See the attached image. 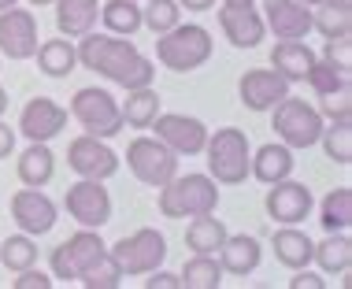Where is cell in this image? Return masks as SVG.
Wrapping results in <instances>:
<instances>
[{"label": "cell", "mask_w": 352, "mask_h": 289, "mask_svg": "<svg viewBox=\"0 0 352 289\" xmlns=\"http://www.w3.org/2000/svg\"><path fill=\"white\" fill-rule=\"evenodd\" d=\"M74 52H78V63L85 71L122 85V89H141V85H152V78H156V63L130 37H116L108 30L104 34L89 30L78 37Z\"/></svg>", "instance_id": "6da1fadb"}, {"label": "cell", "mask_w": 352, "mask_h": 289, "mask_svg": "<svg viewBox=\"0 0 352 289\" xmlns=\"http://www.w3.org/2000/svg\"><path fill=\"white\" fill-rule=\"evenodd\" d=\"M156 208L164 219H193L219 208V182L212 175H175L160 186Z\"/></svg>", "instance_id": "7a4b0ae2"}, {"label": "cell", "mask_w": 352, "mask_h": 289, "mask_svg": "<svg viewBox=\"0 0 352 289\" xmlns=\"http://www.w3.org/2000/svg\"><path fill=\"white\" fill-rule=\"evenodd\" d=\"M204 156H208V175L219 186H241L249 178V160H252L249 133L241 127H223V130L208 133Z\"/></svg>", "instance_id": "3957f363"}, {"label": "cell", "mask_w": 352, "mask_h": 289, "mask_svg": "<svg viewBox=\"0 0 352 289\" xmlns=\"http://www.w3.org/2000/svg\"><path fill=\"white\" fill-rule=\"evenodd\" d=\"M212 34L197 23H178L170 26L167 34L156 37V60L175 74H189L201 71V67L212 60Z\"/></svg>", "instance_id": "277c9868"}, {"label": "cell", "mask_w": 352, "mask_h": 289, "mask_svg": "<svg viewBox=\"0 0 352 289\" xmlns=\"http://www.w3.org/2000/svg\"><path fill=\"white\" fill-rule=\"evenodd\" d=\"M271 122H274L278 141L289 144L293 152L319 144V133H322V127H327V119L319 115L316 104L300 100V96H293V93L282 96V100L271 108Z\"/></svg>", "instance_id": "5b68a950"}, {"label": "cell", "mask_w": 352, "mask_h": 289, "mask_svg": "<svg viewBox=\"0 0 352 289\" xmlns=\"http://www.w3.org/2000/svg\"><path fill=\"white\" fill-rule=\"evenodd\" d=\"M67 111H71V119L78 122L85 133H93V138L108 141V138H116V133L126 130L122 111H119V100L108 89H97V85H85V89L74 93Z\"/></svg>", "instance_id": "8992f818"}, {"label": "cell", "mask_w": 352, "mask_h": 289, "mask_svg": "<svg viewBox=\"0 0 352 289\" xmlns=\"http://www.w3.org/2000/svg\"><path fill=\"white\" fill-rule=\"evenodd\" d=\"M108 253L116 256V264L122 267L126 278H141L156 267H164L167 259V237L152 226H141L134 230L130 237H119L116 245H108Z\"/></svg>", "instance_id": "52a82bcc"}, {"label": "cell", "mask_w": 352, "mask_h": 289, "mask_svg": "<svg viewBox=\"0 0 352 289\" xmlns=\"http://www.w3.org/2000/svg\"><path fill=\"white\" fill-rule=\"evenodd\" d=\"M126 167L141 186H167L178 175V156L160 138H134L126 144Z\"/></svg>", "instance_id": "ba28073f"}, {"label": "cell", "mask_w": 352, "mask_h": 289, "mask_svg": "<svg viewBox=\"0 0 352 289\" xmlns=\"http://www.w3.org/2000/svg\"><path fill=\"white\" fill-rule=\"evenodd\" d=\"M104 253H108V245H104L100 230L82 226L78 234H71L67 241H60V245L52 248V256H49L52 278H60V282H78V275Z\"/></svg>", "instance_id": "9c48e42d"}, {"label": "cell", "mask_w": 352, "mask_h": 289, "mask_svg": "<svg viewBox=\"0 0 352 289\" xmlns=\"http://www.w3.org/2000/svg\"><path fill=\"white\" fill-rule=\"evenodd\" d=\"M63 211L85 230H100L111 223V193L104 189L100 178H78L63 193Z\"/></svg>", "instance_id": "30bf717a"}, {"label": "cell", "mask_w": 352, "mask_h": 289, "mask_svg": "<svg viewBox=\"0 0 352 289\" xmlns=\"http://www.w3.org/2000/svg\"><path fill=\"white\" fill-rule=\"evenodd\" d=\"M152 130H156L152 138L164 141L178 160L182 156H201L208 133H212L201 119H193V115H178V111H160L156 119H152Z\"/></svg>", "instance_id": "8fae6325"}, {"label": "cell", "mask_w": 352, "mask_h": 289, "mask_svg": "<svg viewBox=\"0 0 352 289\" xmlns=\"http://www.w3.org/2000/svg\"><path fill=\"white\" fill-rule=\"evenodd\" d=\"M67 167L78 178H100L108 182L119 171V152L111 149L104 138H93V133H82L67 144Z\"/></svg>", "instance_id": "7c38bea8"}, {"label": "cell", "mask_w": 352, "mask_h": 289, "mask_svg": "<svg viewBox=\"0 0 352 289\" xmlns=\"http://www.w3.org/2000/svg\"><path fill=\"white\" fill-rule=\"evenodd\" d=\"M37 19L34 12H26V8H4L0 12V56L4 60H15V63H23V60H34V52H37Z\"/></svg>", "instance_id": "4fadbf2b"}, {"label": "cell", "mask_w": 352, "mask_h": 289, "mask_svg": "<svg viewBox=\"0 0 352 289\" xmlns=\"http://www.w3.org/2000/svg\"><path fill=\"white\" fill-rule=\"evenodd\" d=\"M263 208H267V215L278 226H300L304 219L311 215V208H316V197H311V189L304 186V182L282 178V182H274V186H267Z\"/></svg>", "instance_id": "5bb4252c"}, {"label": "cell", "mask_w": 352, "mask_h": 289, "mask_svg": "<svg viewBox=\"0 0 352 289\" xmlns=\"http://www.w3.org/2000/svg\"><path fill=\"white\" fill-rule=\"evenodd\" d=\"M12 219H15V226L23 230V234L41 237V234H49V230L56 226L60 208H56V200L49 197V193L26 186V189H19L12 197Z\"/></svg>", "instance_id": "9a60e30c"}, {"label": "cell", "mask_w": 352, "mask_h": 289, "mask_svg": "<svg viewBox=\"0 0 352 289\" xmlns=\"http://www.w3.org/2000/svg\"><path fill=\"white\" fill-rule=\"evenodd\" d=\"M67 119H71V111L63 108L60 100H52V96H34V100H26L23 115H19V133H23L26 141H52L63 133Z\"/></svg>", "instance_id": "2e32d148"}, {"label": "cell", "mask_w": 352, "mask_h": 289, "mask_svg": "<svg viewBox=\"0 0 352 289\" xmlns=\"http://www.w3.org/2000/svg\"><path fill=\"white\" fill-rule=\"evenodd\" d=\"M260 15L274 41H300L311 34V8L300 0H260Z\"/></svg>", "instance_id": "e0dca14e"}, {"label": "cell", "mask_w": 352, "mask_h": 289, "mask_svg": "<svg viewBox=\"0 0 352 289\" xmlns=\"http://www.w3.org/2000/svg\"><path fill=\"white\" fill-rule=\"evenodd\" d=\"M237 96H241V104L249 111H271L282 96H289V82L274 67H252L237 82Z\"/></svg>", "instance_id": "ac0fdd59"}, {"label": "cell", "mask_w": 352, "mask_h": 289, "mask_svg": "<svg viewBox=\"0 0 352 289\" xmlns=\"http://www.w3.org/2000/svg\"><path fill=\"white\" fill-rule=\"evenodd\" d=\"M219 26H223L226 41L234 48H256L267 37V26H263V15L256 4H223L219 8Z\"/></svg>", "instance_id": "d6986e66"}, {"label": "cell", "mask_w": 352, "mask_h": 289, "mask_svg": "<svg viewBox=\"0 0 352 289\" xmlns=\"http://www.w3.org/2000/svg\"><path fill=\"white\" fill-rule=\"evenodd\" d=\"M215 259H219V267H223V275L245 278V275H252L256 267H260L263 248H260V241H256L252 234H226V241L219 245Z\"/></svg>", "instance_id": "ffe728a7"}, {"label": "cell", "mask_w": 352, "mask_h": 289, "mask_svg": "<svg viewBox=\"0 0 352 289\" xmlns=\"http://www.w3.org/2000/svg\"><path fill=\"white\" fill-rule=\"evenodd\" d=\"M293 167H297L293 149L282 144V141L260 144V149L252 152V160H249V175L256 182H263V186H274V182H282V178H293Z\"/></svg>", "instance_id": "44dd1931"}, {"label": "cell", "mask_w": 352, "mask_h": 289, "mask_svg": "<svg viewBox=\"0 0 352 289\" xmlns=\"http://www.w3.org/2000/svg\"><path fill=\"white\" fill-rule=\"evenodd\" d=\"M316 48H311L308 41H274V52H271V67L282 74L285 82H304L311 71V63H316Z\"/></svg>", "instance_id": "7402d4cb"}, {"label": "cell", "mask_w": 352, "mask_h": 289, "mask_svg": "<svg viewBox=\"0 0 352 289\" xmlns=\"http://www.w3.org/2000/svg\"><path fill=\"white\" fill-rule=\"evenodd\" d=\"M56 4V30L60 37H82L97 26L100 0H52Z\"/></svg>", "instance_id": "603a6c76"}, {"label": "cell", "mask_w": 352, "mask_h": 289, "mask_svg": "<svg viewBox=\"0 0 352 289\" xmlns=\"http://www.w3.org/2000/svg\"><path fill=\"white\" fill-rule=\"evenodd\" d=\"M19 182L23 186H34V189H45L56 175V156L49 149V141H30L19 156Z\"/></svg>", "instance_id": "cb8c5ba5"}, {"label": "cell", "mask_w": 352, "mask_h": 289, "mask_svg": "<svg viewBox=\"0 0 352 289\" xmlns=\"http://www.w3.org/2000/svg\"><path fill=\"white\" fill-rule=\"evenodd\" d=\"M271 248H274V259H278L282 267L300 271V267L311 264V248H316V241L304 234V230H297V226H282L278 234L271 237Z\"/></svg>", "instance_id": "d4e9b609"}, {"label": "cell", "mask_w": 352, "mask_h": 289, "mask_svg": "<svg viewBox=\"0 0 352 289\" xmlns=\"http://www.w3.org/2000/svg\"><path fill=\"white\" fill-rule=\"evenodd\" d=\"M230 230L223 226V219H215V211H208V215H193L186 226V248L193 256H215L219 245L226 241Z\"/></svg>", "instance_id": "484cf974"}, {"label": "cell", "mask_w": 352, "mask_h": 289, "mask_svg": "<svg viewBox=\"0 0 352 289\" xmlns=\"http://www.w3.org/2000/svg\"><path fill=\"white\" fill-rule=\"evenodd\" d=\"M311 264H319L322 275H349L352 267V237L349 230H338V234H327L311 248Z\"/></svg>", "instance_id": "4316f807"}, {"label": "cell", "mask_w": 352, "mask_h": 289, "mask_svg": "<svg viewBox=\"0 0 352 289\" xmlns=\"http://www.w3.org/2000/svg\"><path fill=\"white\" fill-rule=\"evenodd\" d=\"M34 56H37L41 74H49V78H67V74H74V67H78V52H74L71 37H52V41H41Z\"/></svg>", "instance_id": "83f0119b"}, {"label": "cell", "mask_w": 352, "mask_h": 289, "mask_svg": "<svg viewBox=\"0 0 352 289\" xmlns=\"http://www.w3.org/2000/svg\"><path fill=\"white\" fill-rule=\"evenodd\" d=\"M122 122L130 130H148L152 119L160 115V93L152 85H141V89H126V100L119 104Z\"/></svg>", "instance_id": "f1b7e54d"}, {"label": "cell", "mask_w": 352, "mask_h": 289, "mask_svg": "<svg viewBox=\"0 0 352 289\" xmlns=\"http://www.w3.org/2000/svg\"><path fill=\"white\" fill-rule=\"evenodd\" d=\"M311 30L330 37H352V4L345 0H327V4L311 8Z\"/></svg>", "instance_id": "f546056e"}, {"label": "cell", "mask_w": 352, "mask_h": 289, "mask_svg": "<svg viewBox=\"0 0 352 289\" xmlns=\"http://www.w3.org/2000/svg\"><path fill=\"white\" fill-rule=\"evenodd\" d=\"M311 93L316 96H327V93H338V89H352V67L349 63H334L327 60V56H316V63H311L308 78Z\"/></svg>", "instance_id": "4dcf8cb0"}, {"label": "cell", "mask_w": 352, "mask_h": 289, "mask_svg": "<svg viewBox=\"0 0 352 289\" xmlns=\"http://www.w3.org/2000/svg\"><path fill=\"white\" fill-rule=\"evenodd\" d=\"M100 23L116 37H134L141 30V4L138 0H108V4H100Z\"/></svg>", "instance_id": "1f68e13d"}, {"label": "cell", "mask_w": 352, "mask_h": 289, "mask_svg": "<svg viewBox=\"0 0 352 289\" xmlns=\"http://www.w3.org/2000/svg\"><path fill=\"white\" fill-rule=\"evenodd\" d=\"M319 226L327 234H338V230H349L352 226V189L349 186H338L322 197L319 204Z\"/></svg>", "instance_id": "d6a6232c"}, {"label": "cell", "mask_w": 352, "mask_h": 289, "mask_svg": "<svg viewBox=\"0 0 352 289\" xmlns=\"http://www.w3.org/2000/svg\"><path fill=\"white\" fill-rule=\"evenodd\" d=\"M319 144H322V152H327V160H334L338 167H349L352 163V119L327 122L319 133Z\"/></svg>", "instance_id": "836d02e7"}, {"label": "cell", "mask_w": 352, "mask_h": 289, "mask_svg": "<svg viewBox=\"0 0 352 289\" xmlns=\"http://www.w3.org/2000/svg\"><path fill=\"white\" fill-rule=\"evenodd\" d=\"M182 289H219L223 286V267L215 256H193L182 267Z\"/></svg>", "instance_id": "e575fe53"}, {"label": "cell", "mask_w": 352, "mask_h": 289, "mask_svg": "<svg viewBox=\"0 0 352 289\" xmlns=\"http://www.w3.org/2000/svg\"><path fill=\"white\" fill-rule=\"evenodd\" d=\"M0 264L8 267V271H26V267H34L37 264V241L30 234H12L8 241H0Z\"/></svg>", "instance_id": "d590c367"}, {"label": "cell", "mask_w": 352, "mask_h": 289, "mask_svg": "<svg viewBox=\"0 0 352 289\" xmlns=\"http://www.w3.org/2000/svg\"><path fill=\"white\" fill-rule=\"evenodd\" d=\"M122 278H126V275H122V267L116 264V256L104 253V256H97V259H93V264L78 275V282H82L85 289H119Z\"/></svg>", "instance_id": "8d00e7d4"}, {"label": "cell", "mask_w": 352, "mask_h": 289, "mask_svg": "<svg viewBox=\"0 0 352 289\" xmlns=\"http://www.w3.org/2000/svg\"><path fill=\"white\" fill-rule=\"evenodd\" d=\"M182 23V8H178V0H145V8H141V26H148L152 34H167L170 26Z\"/></svg>", "instance_id": "74e56055"}, {"label": "cell", "mask_w": 352, "mask_h": 289, "mask_svg": "<svg viewBox=\"0 0 352 289\" xmlns=\"http://www.w3.org/2000/svg\"><path fill=\"white\" fill-rule=\"evenodd\" d=\"M319 115H322L327 122H334V119H352V89H338V93L319 96Z\"/></svg>", "instance_id": "f35d334b"}, {"label": "cell", "mask_w": 352, "mask_h": 289, "mask_svg": "<svg viewBox=\"0 0 352 289\" xmlns=\"http://www.w3.org/2000/svg\"><path fill=\"white\" fill-rule=\"evenodd\" d=\"M52 282H56V278L45 275L41 267L34 264V267H26V271H19V278L12 282V289H52Z\"/></svg>", "instance_id": "ab89813d"}, {"label": "cell", "mask_w": 352, "mask_h": 289, "mask_svg": "<svg viewBox=\"0 0 352 289\" xmlns=\"http://www.w3.org/2000/svg\"><path fill=\"white\" fill-rule=\"evenodd\" d=\"M322 56L334 60V63H349L352 67V41L349 37H330V41L322 45Z\"/></svg>", "instance_id": "60d3db41"}, {"label": "cell", "mask_w": 352, "mask_h": 289, "mask_svg": "<svg viewBox=\"0 0 352 289\" xmlns=\"http://www.w3.org/2000/svg\"><path fill=\"white\" fill-rule=\"evenodd\" d=\"M145 289H182V278L170 275V271H164V267H156V271H148Z\"/></svg>", "instance_id": "b9f144b4"}, {"label": "cell", "mask_w": 352, "mask_h": 289, "mask_svg": "<svg viewBox=\"0 0 352 289\" xmlns=\"http://www.w3.org/2000/svg\"><path fill=\"white\" fill-rule=\"evenodd\" d=\"M289 289H327V282L316 275V271H308V267H300V271H293L289 278Z\"/></svg>", "instance_id": "7bdbcfd3"}, {"label": "cell", "mask_w": 352, "mask_h": 289, "mask_svg": "<svg viewBox=\"0 0 352 289\" xmlns=\"http://www.w3.org/2000/svg\"><path fill=\"white\" fill-rule=\"evenodd\" d=\"M12 152H15V130L0 119V160H8Z\"/></svg>", "instance_id": "ee69618b"}, {"label": "cell", "mask_w": 352, "mask_h": 289, "mask_svg": "<svg viewBox=\"0 0 352 289\" xmlns=\"http://www.w3.org/2000/svg\"><path fill=\"white\" fill-rule=\"evenodd\" d=\"M178 8H186V12H212L215 0H178Z\"/></svg>", "instance_id": "f6af8a7d"}, {"label": "cell", "mask_w": 352, "mask_h": 289, "mask_svg": "<svg viewBox=\"0 0 352 289\" xmlns=\"http://www.w3.org/2000/svg\"><path fill=\"white\" fill-rule=\"evenodd\" d=\"M4 111H8V89L0 85V119H4Z\"/></svg>", "instance_id": "bcb514c9"}, {"label": "cell", "mask_w": 352, "mask_h": 289, "mask_svg": "<svg viewBox=\"0 0 352 289\" xmlns=\"http://www.w3.org/2000/svg\"><path fill=\"white\" fill-rule=\"evenodd\" d=\"M304 8H319V4H327V0H300ZM345 4H352V0H345Z\"/></svg>", "instance_id": "7dc6e473"}, {"label": "cell", "mask_w": 352, "mask_h": 289, "mask_svg": "<svg viewBox=\"0 0 352 289\" xmlns=\"http://www.w3.org/2000/svg\"><path fill=\"white\" fill-rule=\"evenodd\" d=\"M26 4H34V8H49L52 0H26Z\"/></svg>", "instance_id": "c3c4849f"}, {"label": "cell", "mask_w": 352, "mask_h": 289, "mask_svg": "<svg viewBox=\"0 0 352 289\" xmlns=\"http://www.w3.org/2000/svg\"><path fill=\"white\" fill-rule=\"evenodd\" d=\"M223 4H256V0H223Z\"/></svg>", "instance_id": "681fc988"}, {"label": "cell", "mask_w": 352, "mask_h": 289, "mask_svg": "<svg viewBox=\"0 0 352 289\" xmlns=\"http://www.w3.org/2000/svg\"><path fill=\"white\" fill-rule=\"evenodd\" d=\"M12 4H19V0H0V12H4V8H12Z\"/></svg>", "instance_id": "f907efd6"}, {"label": "cell", "mask_w": 352, "mask_h": 289, "mask_svg": "<svg viewBox=\"0 0 352 289\" xmlns=\"http://www.w3.org/2000/svg\"><path fill=\"white\" fill-rule=\"evenodd\" d=\"M0 63H4V56H0Z\"/></svg>", "instance_id": "816d5d0a"}]
</instances>
